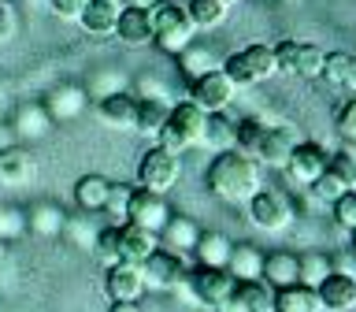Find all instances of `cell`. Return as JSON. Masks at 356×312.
Returning <instances> with one entry per match:
<instances>
[{
    "mask_svg": "<svg viewBox=\"0 0 356 312\" xmlns=\"http://www.w3.org/2000/svg\"><path fill=\"white\" fill-rule=\"evenodd\" d=\"M63 208H56V205H38V208H30V231L33 234H41V238H56V234L63 231Z\"/></svg>",
    "mask_w": 356,
    "mask_h": 312,
    "instance_id": "obj_35",
    "label": "cell"
},
{
    "mask_svg": "<svg viewBox=\"0 0 356 312\" xmlns=\"http://www.w3.org/2000/svg\"><path fill=\"white\" fill-rule=\"evenodd\" d=\"M189 286H193V297L200 301V305L208 309H219L227 297H234V275L227 272V267H200V272H193V279H189Z\"/></svg>",
    "mask_w": 356,
    "mask_h": 312,
    "instance_id": "obj_12",
    "label": "cell"
},
{
    "mask_svg": "<svg viewBox=\"0 0 356 312\" xmlns=\"http://www.w3.org/2000/svg\"><path fill=\"white\" fill-rule=\"evenodd\" d=\"M297 141L300 138L293 134V127H267L264 141H260V149H256L252 160L260 167H286V160H289V153H293Z\"/></svg>",
    "mask_w": 356,
    "mask_h": 312,
    "instance_id": "obj_14",
    "label": "cell"
},
{
    "mask_svg": "<svg viewBox=\"0 0 356 312\" xmlns=\"http://www.w3.org/2000/svg\"><path fill=\"white\" fill-rule=\"evenodd\" d=\"M200 238V231H197V223L193 219H186V216H171L167 219V227L160 231V242L171 245V253H186V249H193Z\"/></svg>",
    "mask_w": 356,
    "mask_h": 312,
    "instance_id": "obj_29",
    "label": "cell"
},
{
    "mask_svg": "<svg viewBox=\"0 0 356 312\" xmlns=\"http://www.w3.org/2000/svg\"><path fill=\"white\" fill-rule=\"evenodd\" d=\"M264 130H267V123H260V119H241V123H234V149L252 160L256 149H260V141H264Z\"/></svg>",
    "mask_w": 356,
    "mask_h": 312,
    "instance_id": "obj_34",
    "label": "cell"
},
{
    "mask_svg": "<svg viewBox=\"0 0 356 312\" xmlns=\"http://www.w3.org/2000/svg\"><path fill=\"white\" fill-rule=\"evenodd\" d=\"M171 219V205H167L163 194H152V189H130V205H127V223H138L145 231L160 234Z\"/></svg>",
    "mask_w": 356,
    "mask_h": 312,
    "instance_id": "obj_10",
    "label": "cell"
},
{
    "mask_svg": "<svg viewBox=\"0 0 356 312\" xmlns=\"http://www.w3.org/2000/svg\"><path fill=\"white\" fill-rule=\"evenodd\" d=\"M156 249H160V234L156 231H145L138 223H119V260L145 264Z\"/></svg>",
    "mask_w": 356,
    "mask_h": 312,
    "instance_id": "obj_13",
    "label": "cell"
},
{
    "mask_svg": "<svg viewBox=\"0 0 356 312\" xmlns=\"http://www.w3.org/2000/svg\"><path fill=\"white\" fill-rule=\"evenodd\" d=\"M193 41H197V26L189 22L186 8H178V4L152 8V45L160 52L178 56V52H186Z\"/></svg>",
    "mask_w": 356,
    "mask_h": 312,
    "instance_id": "obj_3",
    "label": "cell"
},
{
    "mask_svg": "<svg viewBox=\"0 0 356 312\" xmlns=\"http://www.w3.org/2000/svg\"><path fill=\"white\" fill-rule=\"evenodd\" d=\"M93 256L104 267L111 264H119V227H104V231H97V238H93Z\"/></svg>",
    "mask_w": 356,
    "mask_h": 312,
    "instance_id": "obj_37",
    "label": "cell"
},
{
    "mask_svg": "<svg viewBox=\"0 0 356 312\" xmlns=\"http://www.w3.org/2000/svg\"><path fill=\"white\" fill-rule=\"evenodd\" d=\"M316 294H319L323 312H349V309H356V275L330 272V275L316 286Z\"/></svg>",
    "mask_w": 356,
    "mask_h": 312,
    "instance_id": "obj_16",
    "label": "cell"
},
{
    "mask_svg": "<svg viewBox=\"0 0 356 312\" xmlns=\"http://www.w3.org/2000/svg\"><path fill=\"white\" fill-rule=\"evenodd\" d=\"M230 249H234V242L227 238V234H219V231H200V238L193 245L200 267H227Z\"/></svg>",
    "mask_w": 356,
    "mask_h": 312,
    "instance_id": "obj_22",
    "label": "cell"
},
{
    "mask_svg": "<svg viewBox=\"0 0 356 312\" xmlns=\"http://www.w3.org/2000/svg\"><path fill=\"white\" fill-rule=\"evenodd\" d=\"M349 312H356V309H349Z\"/></svg>",
    "mask_w": 356,
    "mask_h": 312,
    "instance_id": "obj_55",
    "label": "cell"
},
{
    "mask_svg": "<svg viewBox=\"0 0 356 312\" xmlns=\"http://www.w3.org/2000/svg\"><path fill=\"white\" fill-rule=\"evenodd\" d=\"M0 260H4V238H0Z\"/></svg>",
    "mask_w": 356,
    "mask_h": 312,
    "instance_id": "obj_51",
    "label": "cell"
},
{
    "mask_svg": "<svg viewBox=\"0 0 356 312\" xmlns=\"http://www.w3.org/2000/svg\"><path fill=\"white\" fill-rule=\"evenodd\" d=\"M249 219H252L260 231L278 234V231L289 227L293 208H289V201H286L282 194H275V189H256V194L249 197Z\"/></svg>",
    "mask_w": 356,
    "mask_h": 312,
    "instance_id": "obj_9",
    "label": "cell"
},
{
    "mask_svg": "<svg viewBox=\"0 0 356 312\" xmlns=\"http://www.w3.org/2000/svg\"><path fill=\"white\" fill-rule=\"evenodd\" d=\"M234 297L241 301L245 312H275V290L264 279H249V283L234 286Z\"/></svg>",
    "mask_w": 356,
    "mask_h": 312,
    "instance_id": "obj_26",
    "label": "cell"
},
{
    "mask_svg": "<svg viewBox=\"0 0 356 312\" xmlns=\"http://www.w3.org/2000/svg\"><path fill=\"white\" fill-rule=\"evenodd\" d=\"M4 4H8V0H4Z\"/></svg>",
    "mask_w": 356,
    "mask_h": 312,
    "instance_id": "obj_56",
    "label": "cell"
},
{
    "mask_svg": "<svg viewBox=\"0 0 356 312\" xmlns=\"http://www.w3.org/2000/svg\"><path fill=\"white\" fill-rule=\"evenodd\" d=\"M222 71H227V78L234 86H260L267 82V78L282 75L278 71V60H275V45H249V49L234 52L222 60Z\"/></svg>",
    "mask_w": 356,
    "mask_h": 312,
    "instance_id": "obj_4",
    "label": "cell"
},
{
    "mask_svg": "<svg viewBox=\"0 0 356 312\" xmlns=\"http://www.w3.org/2000/svg\"><path fill=\"white\" fill-rule=\"evenodd\" d=\"M349 63H353L349 52H327V56H323V75L319 78H327V86L341 89L345 86V75H349Z\"/></svg>",
    "mask_w": 356,
    "mask_h": 312,
    "instance_id": "obj_39",
    "label": "cell"
},
{
    "mask_svg": "<svg viewBox=\"0 0 356 312\" xmlns=\"http://www.w3.org/2000/svg\"><path fill=\"white\" fill-rule=\"evenodd\" d=\"M127 205H130V189L111 182V194H108V201H104L100 212H108V216L115 219V227H119V223H127Z\"/></svg>",
    "mask_w": 356,
    "mask_h": 312,
    "instance_id": "obj_42",
    "label": "cell"
},
{
    "mask_svg": "<svg viewBox=\"0 0 356 312\" xmlns=\"http://www.w3.org/2000/svg\"><path fill=\"white\" fill-rule=\"evenodd\" d=\"M86 4H89V0H49L52 15H60V19H82Z\"/></svg>",
    "mask_w": 356,
    "mask_h": 312,
    "instance_id": "obj_44",
    "label": "cell"
},
{
    "mask_svg": "<svg viewBox=\"0 0 356 312\" xmlns=\"http://www.w3.org/2000/svg\"><path fill=\"white\" fill-rule=\"evenodd\" d=\"M108 194H111V178H104V175H82V178H78V186H74V201H78V208L89 212V216L104 208Z\"/></svg>",
    "mask_w": 356,
    "mask_h": 312,
    "instance_id": "obj_24",
    "label": "cell"
},
{
    "mask_svg": "<svg viewBox=\"0 0 356 312\" xmlns=\"http://www.w3.org/2000/svg\"><path fill=\"white\" fill-rule=\"evenodd\" d=\"M119 11H122L119 0H89L78 22H82V30L93 33V38H111V33H115V22H119Z\"/></svg>",
    "mask_w": 356,
    "mask_h": 312,
    "instance_id": "obj_20",
    "label": "cell"
},
{
    "mask_svg": "<svg viewBox=\"0 0 356 312\" xmlns=\"http://www.w3.org/2000/svg\"><path fill=\"white\" fill-rule=\"evenodd\" d=\"M178 175H182V156L163 153L160 145L145 153L141 164H138V182H141V189H152V194H167V189H175Z\"/></svg>",
    "mask_w": 356,
    "mask_h": 312,
    "instance_id": "obj_6",
    "label": "cell"
},
{
    "mask_svg": "<svg viewBox=\"0 0 356 312\" xmlns=\"http://www.w3.org/2000/svg\"><path fill=\"white\" fill-rule=\"evenodd\" d=\"M323 56H327V52H323L319 45H312V41H293V38H286V41L275 45L278 71L297 75V78H319V75H323Z\"/></svg>",
    "mask_w": 356,
    "mask_h": 312,
    "instance_id": "obj_5",
    "label": "cell"
},
{
    "mask_svg": "<svg viewBox=\"0 0 356 312\" xmlns=\"http://www.w3.org/2000/svg\"><path fill=\"white\" fill-rule=\"evenodd\" d=\"M305 189H308V194H312V197H319V201H323V205H327V208H330V205H334V201H338V197L345 194V182H341V178H338V175H334V171H330V167H327V171H323V175H319V178H316V182H312V186H305Z\"/></svg>",
    "mask_w": 356,
    "mask_h": 312,
    "instance_id": "obj_38",
    "label": "cell"
},
{
    "mask_svg": "<svg viewBox=\"0 0 356 312\" xmlns=\"http://www.w3.org/2000/svg\"><path fill=\"white\" fill-rule=\"evenodd\" d=\"M104 290L111 301H138L145 294V279H141V264H111L104 275Z\"/></svg>",
    "mask_w": 356,
    "mask_h": 312,
    "instance_id": "obj_15",
    "label": "cell"
},
{
    "mask_svg": "<svg viewBox=\"0 0 356 312\" xmlns=\"http://www.w3.org/2000/svg\"><path fill=\"white\" fill-rule=\"evenodd\" d=\"M216 312H245V309H241V301H238V297H227Z\"/></svg>",
    "mask_w": 356,
    "mask_h": 312,
    "instance_id": "obj_50",
    "label": "cell"
},
{
    "mask_svg": "<svg viewBox=\"0 0 356 312\" xmlns=\"http://www.w3.org/2000/svg\"><path fill=\"white\" fill-rule=\"evenodd\" d=\"M186 15L197 30H216L227 22V4H222V0H189Z\"/></svg>",
    "mask_w": 356,
    "mask_h": 312,
    "instance_id": "obj_31",
    "label": "cell"
},
{
    "mask_svg": "<svg viewBox=\"0 0 356 312\" xmlns=\"http://www.w3.org/2000/svg\"><path fill=\"white\" fill-rule=\"evenodd\" d=\"M327 275H330V256H323V253H305V256H297V286L316 290Z\"/></svg>",
    "mask_w": 356,
    "mask_h": 312,
    "instance_id": "obj_33",
    "label": "cell"
},
{
    "mask_svg": "<svg viewBox=\"0 0 356 312\" xmlns=\"http://www.w3.org/2000/svg\"><path fill=\"white\" fill-rule=\"evenodd\" d=\"M275 312H323V305L316 290L286 286V290H275Z\"/></svg>",
    "mask_w": 356,
    "mask_h": 312,
    "instance_id": "obj_27",
    "label": "cell"
},
{
    "mask_svg": "<svg viewBox=\"0 0 356 312\" xmlns=\"http://www.w3.org/2000/svg\"><path fill=\"white\" fill-rule=\"evenodd\" d=\"M115 38L130 49H141V45L152 41V11L145 8H122L119 22H115Z\"/></svg>",
    "mask_w": 356,
    "mask_h": 312,
    "instance_id": "obj_18",
    "label": "cell"
},
{
    "mask_svg": "<svg viewBox=\"0 0 356 312\" xmlns=\"http://www.w3.org/2000/svg\"><path fill=\"white\" fill-rule=\"evenodd\" d=\"M330 208H334L330 216H334V223H338L341 231H356V189H345Z\"/></svg>",
    "mask_w": 356,
    "mask_h": 312,
    "instance_id": "obj_41",
    "label": "cell"
},
{
    "mask_svg": "<svg viewBox=\"0 0 356 312\" xmlns=\"http://www.w3.org/2000/svg\"><path fill=\"white\" fill-rule=\"evenodd\" d=\"M108 312H141L138 305H134V301H111V309Z\"/></svg>",
    "mask_w": 356,
    "mask_h": 312,
    "instance_id": "obj_49",
    "label": "cell"
},
{
    "mask_svg": "<svg viewBox=\"0 0 356 312\" xmlns=\"http://www.w3.org/2000/svg\"><path fill=\"white\" fill-rule=\"evenodd\" d=\"M327 164H330V149H323L319 141H297L282 171L289 175L293 186H312L323 171H327Z\"/></svg>",
    "mask_w": 356,
    "mask_h": 312,
    "instance_id": "obj_8",
    "label": "cell"
},
{
    "mask_svg": "<svg viewBox=\"0 0 356 312\" xmlns=\"http://www.w3.org/2000/svg\"><path fill=\"white\" fill-rule=\"evenodd\" d=\"M338 130H341V138H345V141H353V145H356V97L341 108V116H338Z\"/></svg>",
    "mask_w": 356,
    "mask_h": 312,
    "instance_id": "obj_43",
    "label": "cell"
},
{
    "mask_svg": "<svg viewBox=\"0 0 356 312\" xmlns=\"http://www.w3.org/2000/svg\"><path fill=\"white\" fill-rule=\"evenodd\" d=\"M200 145H204V149H216V153L234 149V119H227V111H211L208 116Z\"/></svg>",
    "mask_w": 356,
    "mask_h": 312,
    "instance_id": "obj_28",
    "label": "cell"
},
{
    "mask_svg": "<svg viewBox=\"0 0 356 312\" xmlns=\"http://www.w3.org/2000/svg\"><path fill=\"white\" fill-rule=\"evenodd\" d=\"M208 189L219 201H227V205H241L256 189H264L260 186V164L241 156L238 149L216 153V160L208 164Z\"/></svg>",
    "mask_w": 356,
    "mask_h": 312,
    "instance_id": "obj_1",
    "label": "cell"
},
{
    "mask_svg": "<svg viewBox=\"0 0 356 312\" xmlns=\"http://www.w3.org/2000/svg\"><path fill=\"white\" fill-rule=\"evenodd\" d=\"M171 116V104L167 100H138V123H134V130L138 134H160V127L167 123Z\"/></svg>",
    "mask_w": 356,
    "mask_h": 312,
    "instance_id": "obj_32",
    "label": "cell"
},
{
    "mask_svg": "<svg viewBox=\"0 0 356 312\" xmlns=\"http://www.w3.org/2000/svg\"><path fill=\"white\" fill-rule=\"evenodd\" d=\"M227 272L234 275V283L260 279V272H264V253L256 249V245H234V249H230V260H227Z\"/></svg>",
    "mask_w": 356,
    "mask_h": 312,
    "instance_id": "obj_25",
    "label": "cell"
},
{
    "mask_svg": "<svg viewBox=\"0 0 356 312\" xmlns=\"http://www.w3.org/2000/svg\"><path fill=\"white\" fill-rule=\"evenodd\" d=\"M204 123H208V111L197 108L193 100H182V104L171 108V116H167V123L160 127V134H156V141H160L163 153L182 156L186 149L200 145V138H204Z\"/></svg>",
    "mask_w": 356,
    "mask_h": 312,
    "instance_id": "obj_2",
    "label": "cell"
},
{
    "mask_svg": "<svg viewBox=\"0 0 356 312\" xmlns=\"http://www.w3.org/2000/svg\"><path fill=\"white\" fill-rule=\"evenodd\" d=\"M282 4H300V0H282Z\"/></svg>",
    "mask_w": 356,
    "mask_h": 312,
    "instance_id": "obj_54",
    "label": "cell"
},
{
    "mask_svg": "<svg viewBox=\"0 0 356 312\" xmlns=\"http://www.w3.org/2000/svg\"><path fill=\"white\" fill-rule=\"evenodd\" d=\"M86 89H78V86H60V89H52L49 100H44V111H49V119L52 123H67V119H78L86 111Z\"/></svg>",
    "mask_w": 356,
    "mask_h": 312,
    "instance_id": "obj_21",
    "label": "cell"
},
{
    "mask_svg": "<svg viewBox=\"0 0 356 312\" xmlns=\"http://www.w3.org/2000/svg\"><path fill=\"white\" fill-rule=\"evenodd\" d=\"M222 4H227V8H230V4H238V0H222Z\"/></svg>",
    "mask_w": 356,
    "mask_h": 312,
    "instance_id": "obj_53",
    "label": "cell"
},
{
    "mask_svg": "<svg viewBox=\"0 0 356 312\" xmlns=\"http://www.w3.org/2000/svg\"><path fill=\"white\" fill-rule=\"evenodd\" d=\"M327 167L345 182V189H356V145H349V149H341V153H330Z\"/></svg>",
    "mask_w": 356,
    "mask_h": 312,
    "instance_id": "obj_40",
    "label": "cell"
},
{
    "mask_svg": "<svg viewBox=\"0 0 356 312\" xmlns=\"http://www.w3.org/2000/svg\"><path fill=\"white\" fill-rule=\"evenodd\" d=\"M100 119H104V127L111 130H134V123H138V97L134 93H108L100 100Z\"/></svg>",
    "mask_w": 356,
    "mask_h": 312,
    "instance_id": "obj_19",
    "label": "cell"
},
{
    "mask_svg": "<svg viewBox=\"0 0 356 312\" xmlns=\"http://www.w3.org/2000/svg\"><path fill=\"white\" fill-rule=\"evenodd\" d=\"M33 178H38V160H33V153L19 149V145L0 149V186H30Z\"/></svg>",
    "mask_w": 356,
    "mask_h": 312,
    "instance_id": "obj_17",
    "label": "cell"
},
{
    "mask_svg": "<svg viewBox=\"0 0 356 312\" xmlns=\"http://www.w3.org/2000/svg\"><path fill=\"white\" fill-rule=\"evenodd\" d=\"M260 279H264L271 290L297 286V256H293V253H271V256H264Z\"/></svg>",
    "mask_w": 356,
    "mask_h": 312,
    "instance_id": "obj_23",
    "label": "cell"
},
{
    "mask_svg": "<svg viewBox=\"0 0 356 312\" xmlns=\"http://www.w3.org/2000/svg\"><path fill=\"white\" fill-rule=\"evenodd\" d=\"M182 272H186L182 253H171V249H156L149 260L141 264V279H145V286H152V290H178L182 286Z\"/></svg>",
    "mask_w": 356,
    "mask_h": 312,
    "instance_id": "obj_11",
    "label": "cell"
},
{
    "mask_svg": "<svg viewBox=\"0 0 356 312\" xmlns=\"http://www.w3.org/2000/svg\"><path fill=\"white\" fill-rule=\"evenodd\" d=\"M330 272H338V275H356V253H353V249L334 253V256H330Z\"/></svg>",
    "mask_w": 356,
    "mask_h": 312,
    "instance_id": "obj_45",
    "label": "cell"
},
{
    "mask_svg": "<svg viewBox=\"0 0 356 312\" xmlns=\"http://www.w3.org/2000/svg\"><path fill=\"white\" fill-rule=\"evenodd\" d=\"M178 67H182V75L189 78V82H197L200 75H208V71H216L219 60H216V52L204 49V45H189L186 52H178Z\"/></svg>",
    "mask_w": 356,
    "mask_h": 312,
    "instance_id": "obj_30",
    "label": "cell"
},
{
    "mask_svg": "<svg viewBox=\"0 0 356 312\" xmlns=\"http://www.w3.org/2000/svg\"><path fill=\"white\" fill-rule=\"evenodd\" d=\"M345 93H356V56H353V63H349V75H345Z\"/></svg>",
    "mask_w": 356,
    "mask_h": 312,
    "instance_id": "obj_48",
    "label": "cell"
},
{
    "mask_svg": "<svg viewBox=\"0 0 356 312\" xmlns=\"http://www.w3.org/2000/svg\"><path fill=\"white\" fill-rule=\"evenodd\" d=\"M15 130L22 134V138H44V134L52 130V119H49V111H44V108H22Z\"/></svg>",
    "mask_w": 356,
    "mask_h": 312,
    "instance_id": "obj_36",
    "label": "cell"
},
{
    "mask_svg": "<svg viewBox=\"0 0 356 312\" xmlns=\"http://www.w3.org/2000/svg\"><path fill=\"white\" fill-rule=\"evenodd\" d=\"M349 234H353V253H356V231H349Z\"/></svg>",
    "mask_w": 356,
    "mask_h": 312,
    "instance_id": "obj_52",
    "label": "cell"
},
{
    "mask_svg": "<svg viewBox=\"0 0 356 312\" xmlns=\"http://www.w3.org/2000/svg\"><path fill=\"white\" fill-rule=\"evenodd\" d=\"M234 97H238V86L227 78V71H222V67H216V71H208V75H200L197 82H189V100H193L197 108H204L208 116H211V111H227Z\"/></svg>",
    "mask_w": 356,
    "mask_h": 312,
    "instance_id": "obj_7",
    "label": "cell"
},
{
    "mask_svg": "<svg viewBox=\"0 0 356 312\" xmlns=\"http://www.w3.org/2000/svg\"><path fill=\"white\" fill-rule=\"evenodd\" d=\"M160 4H163V0H122V8H145V11H152Z\"/></svg>",
    "mask_w": 356,
    "mask_h": 312,
    "instance_id": "obj_47",
    "label": "cell"
},
{
    "mask_svg": "<svg viewBox=\"0 0 356 312\" xmlns=\"http://www.w3.org/2000/svg\"><path fill=\"white\" fill-rule=\"evenodd\" d=\"M11 33H15V15H11V8L0 0V41H8Z\"/></svg>",
    "mask_w": 356,
    "mask_h": 312,
    "instance_id": "obj_46",
    "label": "cell"
}]
</instances>
